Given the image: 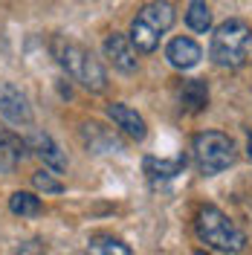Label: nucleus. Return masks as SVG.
Wrapping results in <instances>:
<instances>
[{
	"mask_svg": "<svg viewBox=\"0 0 252 255\" xmlns=\"http://www.w3.org/2000/svg\"><path fill=\"white\" fill-rule=\"evenodd\" d=\"M194 162L203 174H221L235 162V142L221 130H203L194 136Z\"/></svg>",
	"mask_w": 252,
	"mask_h": 255,
	"instance_id": "obj_5",
	"label": "nucleus"
},
{
	"mask_svg": "<svg viewBox=\"0 0 252 255\" xmlns=\"http://www.w3.org/2000/svg\"><path fill=\"white\" fill-rule=\"evenodd\" d=\"M84 255H130V250H127L122 241L111 238V235H96V238L87 241Z\"/></svg>",
	"mask_w": 252,
	"mask_h": 255,
	"instance_id": "obj_14",
	"label": "nucleus"
},
{
	"mask_svg": "<svg viewBox=\"0 0 252 255\" xmlns=\"http://www.w3.org/2000/svg\"><path fill=\"white\" fill-rule=\"evenodd\" d=\"M180 105L186 108L189 113H200L209 105V87H206V81L200 79H191L183 84V90H180Z\"/></svg>",
	"mask_w": 252,
	"mask_h": 255,
	"instance_id": "obj_12",
	"label": "nucleus"
},
{
	"mask_svg": "<svg viewBox=\"0 0 252 255\" xmlns=\"http://www.w3.org/2000/svg\"><path fill=\"white\" fill-rule=\"evenodd\" d=\"M165 58H168L171 67H177V70H191L194 64L203 58V49L197 47L191 38H174L171 44L165 47Z\"/></svg>",
	"mask_w": 252,
	"mask_h": 255,
	"instance_id": "obj_11",
	"label": "nucleus"
},
{
	"mask_svg": "<svg viewBox=\"0 0 252 255\" xmlns=\"http://www.w3.org/2000/svg\"><path fill=\"white\" fill-rule=\"evenodd\" d=\"M183 168H186V157H174V159L148 157L145 159V174L151 177L154 183L157 180H174L177 174H183Z\"/></svg>",
	"mask_w": 252,
	"mask_h": 255,
	"instance_id": "obj_13",
	"label": "nucleus"
},
{
	"mask_svg": "<svg viewBox=\"0 0 252 255\" xmlns=\"http://www.w3.org/2000/svg\"><path fill=\"white\" fill-rule=\"evenodd\" d=\"M108 116L113 119V125L122 133H127L130 139H145V133H148L145 130V119L133 108H127L122 102H113V105H108Z\"/></svg>",
	"mask_w": 252,
	"mask_h": 255,
	"instance_id": "obj_9",
	"label": "nucleus"
},
{
	"mask_svg": "<svg viewBox=\"0 0 252 255\" xmlns=\"http://www.w3.org/2000/svg\"><path fill=\"white\" fill-rule=\"evenodd\" d=\"M197 235L209 247L226 255H238L247 247V235L229 215H223L218 206H203L197 212Z\"/></svg>",
	"mask_w": 252,
	"mask_h": 255,
	"instance_id": "obj_4",
	"label": "nucleus"
},
{
	"mask_svg": "<svg viewBox=\"0 0 252 255\" xmlns=\"http://www.w3.org/2000/svg\"><path fill=\"white\" fill-rule=\"evenodd\" d=\"M32 186L38 191H44V194H61L64 191V183H58L49 171H35L32 174Z\"/></svg>",
	"mask_w": 252,
	"mask_h": 255,
	"instance_id": "obj_18",
	"label": "nucleus"
},
{
	"mask_svg": "<svg viewBox=\"0 0 252 255\" xmlns=\"http://www.w3.org/2000/svg\"><path fill=\"white\" fill-rule=\"evenodd\" d=\"M52 49H55L58 64L79 81L84 90L102 93V90L108 87V73H105V67L99 64V58H96L90 49H84L81 44H76V41H64V38H55Z\"/></svg>",
	"mask_w": 252,
	"mask_h": 255,
	"instance_id": "obj_2",
	"label": "nucleus"
},
{
	"mask_svg": "<svg viewBox=\"0 0 252 255\" xmlns=\"http://www.w3.org/2000/svg\"><path fill=\"white\" fill-rule=\"evenodd\" d=\"M194 255H206V253H194Z\"/></svg>",
	"mask_w": 252,
	"mask_h": 255,
	"instance_id": "obj_21",
	"label": "nucleus"
},
{
	"mask_svg": "<svg viewBox=\"0 0 252 255\" xmlns=\"http://www.w3.org/2000/svg\"><path fill=\"white\" fill-rule=\"evenodd\" d=\"M105 55H108V61L119 70V73H133L139 61H136V49L130 44V38L122 35V32H113L105 38Z\"/></svg>",
	"mask_w": 252,
	"mask_h": 255,
	"instance_id": "obj_7",
	"label": "nucleus"
},
{
	"mask_svg": "<svg viewBox=\"0 0 252 255\" xmlns=\"http://www.w3.org/2000/svg\"><path fill=\"white\" fill-rule=\"evenodd\" d=\"M247 151H250V159H252V133H250V139H247Z\"/></svg>",
	"mask_w": 252,
	"mask_h": 255,
	"instance_id": "obj_20",
	"label": "nucleus"
},
{
	"mask_svg": "<svg viewBox=\"0 0 252 255\" xmlns=\"http://www.w3.org/2000/svg\"><path fill=\"white\" fill-rule=\"evenodd\" d=\"M26 139H20L12 130H0V174H12L26 157Z\"/></svg>",
	"mask_w": 252,
	"mask_h": 255,
	"instance_id": "obj_10",
	"label": "nucleus"
},
{
	"mask_svg": "<svg viewBox=\"0 0 252 255\" xmlns=\"http://www.w3.org/2000/svg\"><path fill=\"white\" fill-rule=\"evenodd\" d=\"M9 209L20 215V218H35V215H41V197H35L32 191H15L12 197H9Z\"/></svg>",
	"mask_w": 252,
	"mask_h": 255,
	"instance_id": "obj_15",
	"label": "nucleus"
},
{
	"mask_svg": "<svg viewBox=\"0 0 252 255\" xmlns=\"http://www.w3.org/2000/svg\"><path fill=\"white\" fill-rule=\"evenodd\" d=\"M0 116L12 125H29L32 122V108L29 99L17 90L15 84L3 81L0 84Z\"/></svg>",
	"mask_w": 252,
	"mask_h": 255,
	"instance_id": "obj_6",
	"label": "nucleus"
},
{
	"mask_svg": "<svg viewBox=\"0 0 252 255\" xmlns=\"http://www.w3.org/2000/svg\"><path fill=\"white\" fill-rule=\"evenodd\" d=\"M186 23H189L194 32H206L209 26H212V15H209L206 0H191L189 12H186Z\"/></svg>",
	"mask_w": 252,
	"mask_h": 255,
	"instance_id": "obj_17",
	"label": "nucleus"
},
{
	"mask_svg": "<svg viewBox=\"0 0 252 255\" xmlns=\"http://www.w3.org/2000/svg\"><path fill=\"white\" fill-rule=\"evenodd\" d=\"M174 23V6L168 0H151V3H145L136 17H133V23H130V44L136 52H154L159 44V38L165 35V32L171 29Z\"/></svg>",
	"mask_w": 252,
	"mask_h": 255,
	"instance_id": "obj_3",
	"label": "nucleus"
},
{
	"mask_svg": "<svg viewBox=\"0 0 252 255\" xmlns=\"http://www.w3.org/2000/svg\"><path fill=\"white\" fill-rule=\"evenodd\" d=\"M17 255H47V247H44V241L32 238V241H26V244H20Z\"/></svg>",
	"mask_w": 252,
	"mask_h": 255,
	"instance_id": "obj_19",
	"label": "nucleus"
},
{
	"mask_svg": "<svg viewBox=\"0 0 252 255\" xmlns=\"http://www.w3.org/2000/svg\"><path fill=\"white\" fill-rule=\"evenodd\" d=\"M26 148L35 151V157L41 159L44 165H49L52 171H64L67 168V157L61 154V148L55 145V139L44 133V130H32L29 139H26Z\"/></svg>",
	"mask_w": 252,
	"mask_h": 255,
	"instance_id": "obj_8",
	"label": "nucleus"
},
{
	"mask_svg": "<svg viewBox=\"0 0 252 255\" xmlns=\"http://www.w3.org/2000/svg\"><path fill=\"white\" fill-rule=\"evenodd\" d=\"M209 55L218 67H229V70L244 67L252 55V26L247 20H238V17L223 20L212 35Z\"/></svg>",
	"mask_w": 252,
	"mask_h": 255,
	"instance_id": "obj_1",
	"label": "nucleus"
},
{
	"mask_svg": "<svg viewBox=\"0 0 252 255\" xmlns=\"http://www.w3.org/2000/svg\"><path fill=\"white\" fill-rule=\"evenodd\" d=\"M81 133H84V142H87V148H90V151H96V154H105V151H111V148H119V142H116L113 136H105L102 125H96V122L84 125V128H81Z\"/></svg>",
	"mask_w": 252,
	"mask_h": 255,
	"instance_id": "obj_16",
	"label": "nucleus"
}]
</instances>
